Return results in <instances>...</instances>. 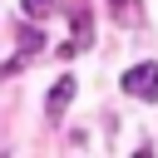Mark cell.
Segmentation results:
<instances>
[{
  "label": "cell",
  "instance_id": "6da1fadb",
  "mask_svg": "<svg viewBox=\"0 0 158 158\" xmlns=\"http://www.w3.org/2000/svg\"><path fill=\"white\" fill-rule=\"evenodd\" d=\"M123 94L128 99H138V104H158V64L153 59H143V64H133V69H123Z\"/></svg>",
  "mask_w": 158,
  "mask_h": 158
},
{
  "label": "cell",
  "instance_id": "7a4b0ae2",
  "mask_svg": "<svg viewBox=\"0 0 158 158\" xmlns=\"http://www.w3.org/2000/svg\"><path fill=\"white\" fill-rule=\"evenodd\" d=\"M74 94H79V84H74L69 74H64V79H54V89H49V104H44V118H49V123H59Z\"/></svg>",
  "mask_w": 158,
  "mask_h": 158
},
{
  "label": "cell",
  "instance_id": "3957f363",
  "mask_svg": "<svg viewBox=\"0 0 158 158\" xmlns=\"http://www.w3.org/2000/svg\"><path fill=\"white\" fill-rule=\"evenodd\" d=\"M109 5H114V20H118V25H138V20H143L138 0H109Z\"/></svg>",
  "mask_w": 158,
  "mask_h": 158
},
{
  "label": "cell",
  "instance_id": "277c9868",
  "mask_svg": "<svg viewBox=\"0 0 158 158\" xmlns=\"http://www.w3.org/2000/svg\"><path fill=\"white\" fill-rule=\"evenodd\" d=\"M20 10H25V20H49L54 0H20Z\"/></svg>",
  "mask_w": 158,
  "mask_h": 158
}]
</instances>
